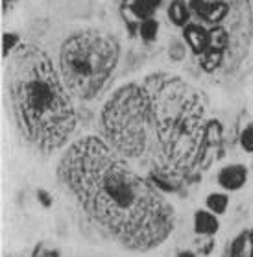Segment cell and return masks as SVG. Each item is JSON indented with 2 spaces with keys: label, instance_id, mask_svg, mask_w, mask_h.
I'll return each instance as SVG.
<instances>
[{
  "label": "cell",
  "instance_id": "e0dca14e",
  "mask_svg": "<svg viewBox=\"0 0 253 257\" xmlns=\"http://www.w3.org/2000/svg\"><path fill=\"white\" fill-rule=\"evenodd\" d=\"M249 235H251V239H253V228H251V229H249Z\"/></svg>",
  "mask_w": 253,
  "mask_h": 257
},
{
  "label": "cell",
  "instance_id": "2e32d148",
  "mask_svg": "<svg viewBox=\"0 0 253 257\" xmlns=\"http://www.w3.org/2000/svg\"><path fill=\"white\" fill-rule=\"evenodd\" d=\"M177 257H198L194 253V251H190V250H183V251H179L177 253Z\"/></svg>",
  "mask_w": 253,
  "mask_h": 257
},
{
  "label": "cell",
  "instance_id": "5bb4252c",
  "mask_svg": "<svg viewBox=\"0 0 253 257\" xmlns=\"http://www.w3.org/2000/svg\"><path fill=\"white\" fill-rule=\"evenodd\" d=\"M37 200H39L45 207H50V205H52V196H50L45 189H39V191H37Z\"/></svg>",
  "mask_w": 253,
  "mask_h": 257
},
{
  "label": "cell",
  "instance_id": "3957f363",
  "mask_svg": "<svg viewBox=\"0 0 253 257\" xmlns=\"http://www.w3.org/2000/svg\"><path fill=\"white\" fill-rule=\"evenodd\" d=\"M6 82L24 139L45 154L65 146L78 120L71 93L50 56L36 45H19L8 58Z\"/></svg>",
  "mask_w": 253,
  "mask_h": 257
},
{
  "label": "cell",
  "instance_id": "277c9868",
  "mask_svg": "<svg viewBox=\"0 0 253 257\" xmlns=\"http://www.w3.org/2000/svg\"><path fill=\"white\" fill-rule=\"evenodd\" d=\"M120 59L115 37L98 30H82L67 37L59 50L61 80L80 100H93L109 82Z\"/></svg>",
  "mask_w": 253,
  "mask_h": 257
},
{
  "label": "cell",
  "instance_id": "ba28073f",
  "mask_svg": "<svg viewBox=\"0 0 253 257\" xmlns=\"http://www.w3.org/2000/svg\"><path fill=\"white\" fill-rule=\"evenodd\" d=\"M229 257H253V239L249 231H242L231 242Z\"/></svg>",
  "mask_w": 253,
  "mask_h": 257
},
{
  "label": "cell",
  "instance_id": "30bf717a",
  "mask_svg": "<svg viewBox=\"0 0 253 257\" xmlns=\"http://www.w3.org/2000/svg\"><path fill=\"white\" fill-rule=\"evenodd\" d=\"M157 34H159V23L152 17L142 19V23L139 24V35H141L142 39L146 43H152L155 41Z\"/></svg>",
  "mask_w": 253,
  "mask_h": 257
},
{
  "label": "cell",
  "instance_id": "7c38bea8",
  "mask_svg": "<svg viewBox=\"0 0 253 257\" xmlns=\"http://www.w3.org/2000/svg\"><path fill=\"white\" fill-rule=\"evenodd\" d=\"M2 39H4V45H2V56L4 58H10V54H13L17 50L19 47V35L17 34H4L2 35Z\"/></svg>",
  "mask_w": 253,
  "mask_h": 257
},
{
  "label": "cell",
  "instance_id": "7a4b0ae2",
  "mask_svg": "<svg viewBox=\"0 0 253 257\" xmlns=\"http://www.w3.org/2000/svg\"><path fill=\"white\" fill-rule=\"evenodd\" d=\"M146 93L144 156L155 187L172 191L170 181L188 172L205 156L207 122L196 93L179 78L152 74L142 83Z\"/></svg>",
  "mask_w": 253,
  "mask_h": 257
},
{
  "label": "cell",
  "instance_id": "ac0fdd59",
  "mask_svg": "<svg viewBox=\"0 0 253 257\" xmlns=\"http://www.w3.org/2000/svg\"><path fill=\"white\" fill-rule=\"evenodd\" d=\"M251 169H253V161H251Z\"/></svg>",
  "mask_w": 253,
  "mask_h": 257
},
{
  "label": "cell",
  "instance_id": "9a60e30c",
  "mask_svg": "<svg viewBox=\"0 0 253 257\" xmlns=\"http://www.w3.org/2000/svg\"><path fill=\"white\" fill-rule=\"evenodd\" d=\"M15 2H17V0H2V10H4V13H8L10 10H13Z\"/></svg>",
  "mask_w": 253,
  "mask_h": 257
},
{
  "label": "cell",
  "instance_id": "9c48e42d",
  "mask_svg": "<svg viewBox=\"0 0 253 257\" xmlns=\"http://www.w3.org/2000/svg\"><path fill=\"white\" fill-rule=\"evenodd\" d=\"M229 207V196L224 191H216V193H211L205 198V209H209L214 215H224Z\"/></svg>",
  "mask_w": 253,
  "mask_h": 257
},
{
  "label": "cell",
  "instance_id": "5b68a950",
  "mask_svg": "<svg viewBox=\"0 0 253 257\" xmlns=\"http://www.w3.org/2000/svg\"><path fill=\"white\" fill-rule=\"evenodd\" d=\"M218 185L224 189L225 193H236L240 191L247 181V169L240 163L225 165L224 169L218 172Z\"/></svg>",
  "mask_w": 253,
  "mask_h": 257
},
{
  "label": "cell",
  "instance_id": "8992f818",
  "mask_svg": "<svg viewBox=\"0 0 253 257\" xmlns=\"http://www.w3.org/2000/svg\"><path fill=\"white\" fill-rule=\"evenodd\" d=\"M220 229V218L209 209H200L194 213V233L200 237H212Z\"/></svg>",
  "mask_w": 253,
  "mask_h": 257
},
{
  "label": "cell",
  "instance_id": "8fae6325",
  "mask_svg": "<svg viewBox=\"0 0 253 257\" xmlns=\"http://www.w3.org/2000/svg\"><path fill=\"white\" fill-rule=\"evenodd\" d=\"M238 143H240V148L244 150V152L253 154V122H249L246 128L240 132Z\"/></svg>",
  "mask_w": 253,
  "mask_h": 257
},
{
  "label": "cell",
  "instance_id": "52a82bcc",
  "mask_svg": "<svg viewBox=\"0 0 253 257\" xmlns=\"http://www.w3.org/2000/svg\"><path fill=\"white\" fill-rule=\"evenodd\" d=\"M166 13H168L170 23L174 26H179V28H185L188 21H190V10L185 4V0H172L170 4H168Z\"/></svg>",
  "mask_w": 253,
  "mask_h": 257
},
{
  "label": "cell",
  "instance_id": "6da1fadb",
  "mask_svg": "<svg viewBox=\"0 0 253 257\" xmlns=\"http://www.w3.org/2000/svg\"><path fill=\"white\" fill-rule=\"evenodd\" d=\"M58 174L91 222L126 250H153L174 229L168 200L102 137L74 141L59 161Z\"/></svg>",
  "mask_w": 253,
  "mask_h": 257
},
{
  "label": "cell",
  "instance_id": "4fadbf2b",
  "mask_svg": "<svg viewBox=\"0 0 253 257\" xmlns=\"http://www.w3.org/2000/svg\"><path fill=\"white\" fill-rule=\"evenodd\" d=\"M32 257H59V251L56 248H45V246H37L34 250V255Z\"/></svg>",
  "mask_w": 253,
  "mask_h": 257
}]
</instances>
